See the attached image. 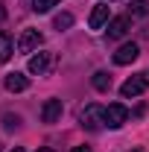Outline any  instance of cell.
<instances>
[{
    "mask_svg": "<svg viewBox=\"0 0 149 152\" xmlns=\"http://www.w3.org/2000/svg\"><path fill=\"white\" fill-rule=\"evenodd\" d=\"M137 56H140V47H137L134 41H131V44H123V47L114 53V64H131Z\"/></svg>",
    "mask_w": 149,
    "mask_h": 152,
    "instance_id": "7",
    "label": "cell"
},
{
    "mask_svg": "<svg viewBox=\"0 0 149 152\" xmlns=\"http://www.w3.org/2000/svg\"><path fill=\"white\" fill-rule=\"evenodd\" d=\"M0 20H6V9L3 6H0Z\"/></svg>",
    "mask_w": 149,
    "mask_h": 152,
    "instance_id": "17",
    "label": "cell"
},
{
    "mask_svg": "<svg viewBox=\"0 0 149 152\" xmlns=\"http://www.w3.org/2000/svg\"><path fill=\"white\" fill-rule=\"evenodd\" d=\"M146 88H149V76L146 73H134L120 85V94H123V99H131V96H140Z\"/></svg>",
    "mask_w": 149,
    "mask_h": 152,
    "instance_id": "2",
    "label": "cell"
},
{
    "mask_svg": "<svg viewBox=\"0 0 149 152\" xmlns=\"http://www.w3.org/2000/svg\"><path fill=\"white\" fill-rule=\"evenodd\" d=\"M131 26V15H117L108 20V38H123Z\"/></svg>",
    "mask_w": 149,
    "mask_h": 152,
    "instance_id": "6",
    "label": "cell"
},
{
    "mask_svg": "<svg viewBox=\"0 0 149 152\" xmlns=\"http://www.w3.org/2000/svg\"><path fill=\"white\" fill-rule=\"evenodd\" d=\"M91 82H93V88H96V91H102V94H105V91L111 88V73H105V70H96Z\"/></svg>",
    "mask_w": 149,
    "mask_h": 152,
    "instance_id": "12",
    "label": "cell"
},
{
    "mask_svg": "<svg viewBox=\"0 0 149 152\" xmlns=\"http://www.w3.org/2000/svg\"><path fill=\"white\" fill-rule=\"evenodd\" d=\"M12 53H15L12 38H9V32H3V29H0V64H3V61H9V58H12Z\"/></svg>",
    "mask_w": 149,
    "mask_h": 152,
    "instance_id": "11",
    "label": "cell"
},
{
    "mask_svg": "<svg viewBox=\"0 0 149 152\" xmlns=\"http://www.w3.org/2000/svg\"><path fill=\"white\" fill-rule=\"evenodd\" d=\"M79 120H82V126H85L88 132H99V129L105 126V108H102V105H96V102H91V105H85V108H82Z\"/></svg>",
    "mask_w": 149,
    "mask_h": 152,
    "instance_id": "1",
    "label": "cell"
},
{
    "mask_svg": "<svg viewBox=\"0 0 149 152\" xmlns=\"http://www.w3.org/2000/svg\"><path fill=\"white\" fill-rule=\"evenodd\" d=\"M53 26H56L58 32L70 29V26H73V15H70V12H61V15H56V18H53Z\"/></svg>",
    "mask_w": 149,
    "mask_h": 152,
    "instance_id": "13",
    "label": "cell"
},
{
    "mask_svg": "<svg viewBox=\"0 0 149 152\" xmlns=\"http://www.w3.org/2000/svg\"><path fill=\"white\" fill-rule=\"evenodd\" d=\"M58 3H61V0H32V9L41 15V12H50L53 6H58Z\"/></svg>",
    "mask_w": 149,
    "mask_h": 152,
    "instance_id": "15",
    "label": "cell"
},
{
    "mask_svg": "<svg viewBox=\"0 0 149 152\" xmlns=\"http://www.w3.org/2000/svg\"><path fill=\"white\" fill-rule=\"evenodd\" d=\"M88 26H91V29H102V26H108V3L93 6L91 18H88Z\"/></svg>",
    "mask_w": 149,
    "mask_h": 152,
    "instance_id": "8",
    "label": "cell"
},
{
    "mask_svg": "<svg viewBox=\"0 0 149 152\" xmlns=\"http://www.w3.org/2000/svg\"><path fill=\"white\" fill-rule=\"evenodd\" d=\"M38 152H53V149H38Z\"/></svg>",
    "mask_w": 149,
    "mask_h": 152,
    "instance_id": "19",
    "label": "cell"
},
{
    "mask_svg": "<svg viewBox=\"0 0 149 152\" xmlns=\"http://www.w3.org/2000/svg\"><path fill=\"white\" fill-rule=\"evenodd\" d=\"M12 152H23V149H20V146H15V149H12Z\"/></svg>",
    "mask_w": 149,
    "mask_h": 152,
    "instance_id": "18",
    "label": "cell"
},
{
    "mask_svg": "<svg viewBox=\"0 0 149 152\" xmlns=\"http://www.w3.org/2000/svg\"><path fill=\"white\" fill-rule=\"evenodd\" d=\"M129 15H134V18H143V15H149V3L146 0H134L129 6Z\"/></svg>",
    "mask_w": 149,
    "mask_h": 152,
    "instance_id": "14",
    "label": "cell"
},
{
    "mask_svg": "<svg viewBox=\"0 0 149 152\" xmlns=\"http://www.w3.org/2000/svg\"><path fill=\"white\" fill-rule=\"evenodd\" d=\"M131 152H143V149H131Z\"/></svg>",
    "mask_w": 149,
    "mask_h": 152,
    "instance_id": "20",
    "label": "cell"
},
{
    "mask_svg": "<svg viewBox=\"0 0 149 152\" xmlns=\"http://www.w3.org/2000/svg\"><path fill=\"white\" fill-rule=\"evenodd\" d=\"M61 111H64L61 99H47L44 108H41V123H58L61 120Z\"/></svg>",
    "mask_w": 149,
    "mask_h": 152,
    "instance_id": "5",
    "label": "cell"
},
{
    "mask_svg": "<svg viewBox=\"0 0 149 152\" xmlns=\"http://www.w3.org/2000/svg\"><path fill=\"white\" fill-rule=\"evenodd\" d=\"M41 44H44V35H41L38 29H26V32L18 38V50L20 53H32V50H38Z\"/></svg>",
    "mask_w": 149,
    "mask_h": 152,
    "instance_id": "4",
    "label": "cell"
},
{
    "mask_svg": "<svg viewBox=\"0 0 149 152\" xmlns=\"http://www.w3.org/2000/svg\"><path fill=\"white\" fill-rule=\"evenodd\" d=\"M126 120H129V111H126L120 102H111V105L105 108V126H108V129H120Z\"/></svg>",
    "mask_w": 149,
    "mask_h": 152,
    "instance_id": "3",
    "label": "cell"
},
{
    "mask_svg": "<svg viewBox=\"0 0 149 152\" xmlns=\"http://www.w3.org/2000/svg\"><path fill=\"white\" fill-rule=\"evenodd\" d=\"M70 152H91V146H73Z\"/></svg>",
    "mask_w": 149,
    "mask_h": 152,
    "instance_id": "16",
    "label": "cell"
},
{
    "mask_svg": "<svg viewBox=\"0 0 149 152\" xmlns=\"http://www.w3.org/2000/svg\"><path fill=\"white\" fill-rule=\"evenodd\" d=\"M50 61H53V56L50 53H38V56H29V73H47V67H50Z\"/></svg>",
    "mask_w": 149,
    "mask_h": 152,
    "instance_id": "10",
    "label": "cell"
},
{
    "mask_svg": "<svg viewBox=\"0 0 149 152\" xmlns=\"http://www.w3.org/2000/svg\"><path fill=\"white\" fill-rule=\"evenodd\" d=\"M26 88H29V79H26L23 73H18V70H15V73L6 76V91H12V94H20V91H26Z\"/></svg>",
    "mask_w": 149,
    "mask_h": 152,
    "instance_id": "9",
    "label": "cell"
}]
</instances>
